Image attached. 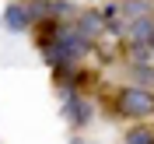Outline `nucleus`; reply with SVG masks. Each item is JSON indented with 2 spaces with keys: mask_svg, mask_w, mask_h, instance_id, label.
Masks as SVG:
<instances>
[{
  "mask_svg": "<svg viewBox=\"0 0 154 144\" xmlns=\"http://www.w3.org/2000/svg\"><path fill=\"white\" fill-rule=\"evenodd\" d=\"M119 11H126L130 18H144L147 11H151V4H147V0H126V4H123Z\"/></svg>",
  "mask_w": 154,
  "mask_h": 144,
  "instance_id": "obj_6",
  "label": "nucleus"
},
{
  "mask_svg": "<svg viewBox=\"0 0 154 144\" xmlns=\"http://www.w3.org/2000/svg\"><path fill=\"white\" fill-rule=\"evenodd\" d=\"M74 144H84V141H74Z\"/></svg>",
  "mask_w": 154,
  "mask_h": 144,
  "instance_id": "obj_9",
  "label": "nucleus"
},
{
  "mask_svg": "<svg viewBox=\"0 0 154 144\" xmlns=\"http://www.w3.org/2000/svg\"><path fill=\"white\" fill-rule=\"evenodd\" d=\"M130 144H154V134H147V130H133V134H130Z\"/></svg>",
  "mask_w": 154,
  "mask_h": 144,
  "instance_id": "obj_8",
  "label": "nucleus"
},
{
  "mask_svg": "<svg viewBox=\"0 0 154 144\" xmlns=\"http://www.w3.org/2000/svg\"><path fill=\"white\" fill-rule=\"evenodd\" d=\"M4 28L7 32H28L32 28V11L25 4H11L4 11Z\"/></svg>",
  "mask_w": 154,
  "mask_h": 144,
  "instance_id": "obj_2",
  "label": "nucleus"
},
{
  "mask_svg": "<svg viewBox=\"0 0 154 144\" xmlns=\"http://www.w3.org/2000/svg\"><path fill=\"white\" fill-rule=\"evenodd\" d=\"M63 113H67L74 123H88V102H81V98H67Z\"/></svg>",
  "mask_w": 154,
  "mask_h": 144,
  "instance_id": "obj_3",
  "label": "nucleus"
},
{
  "mask_svg": "<svg viewBox=\"0 0 154 144\" xmlns=\"http://www.w3.org/2000/svg\"><path fill=\"white\" fill-rule=\"evenodd\" d=\"M130 35H133L137 42H151V39H154V21L137 18V21H133V28H130Z\"/></svg>",
  "mask_w": 154,
  "mask_h": 144,
  "instance_id": "obj_4",
  "label": "nucleus"
},
{
  "mask_svg": "<svg viewBox=\"0 0 154 144\" xmlns=\"http://www.w3.org/2000/svg\"><path fill=\"white\" fill-rule=\"evenodd\" d=\"M133 77L140 81V85H154V70L151 67H133Z\"/></svg>",
  "mask_w": 154,
  "mask_h": 144,
  "instance_id": "obj_7",
  "label": "nucleus"
},
{
  "mask_svg": "<svg viewBox=\"0 0 154 144\" xmlns=\"http://www.w3.org/2000/svg\"><path fill=\"white\" fill-rule=\"evenodd\" d=\"M102 32V14H81V35H98Z\"/></svg>",
  "mask_w": 154,
  "mask_h": 144,
  "instance_id": "obj_5",
  "label": "nucleus"
},
{
  "mask_svg": "<svg viewBox=\"0 0 154 144\" xmlns=\"http://www.w3.org/2000/svg\"><path fill=\"white\" fill-rule=\"evenodd\" d=\"M119 106H123L126 116H151L154 113V95L144 91V88H123Z\"/></svg>",
  "mask_w": 154,
  "mask_h": 144,
  "instance_id": "obj_1",
  "label": "nucleus"
}]
</instances>
